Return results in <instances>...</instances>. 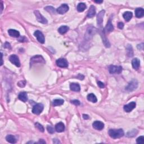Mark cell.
<instances>
[{
  "label": "cell",
  "mask_w": 144,
  "mask_h": 144,
  "mask_svg": "<svg viewBox=\"0 0 144 144\" xmlns=\"http://www.w3.org/2000/svg\"><path fill=\"white\" fill-rule=\"evenodd\" d=\"M108 133L110 137L114 138V139L122 137L124 135V132L122 129H109Z\"/></svg>",
  "instance_id": "1"
},
{
  "label": "cell",
  "mask_w": 144,
  "mask_h": 144,
  "mask_svg": "<svg viewBox=\"0 0 144 144\" xmlns=\"http://www.w3.org/2000/svg\"><path fill=\"white\" fill-rule=\"evenodd\" d=\"M138 87V82L136 79H132L127 86L126 87V90L128 92L133 91L137 88Z\"/></svg>",
  "instance_id": "2"
},
{
  "label": "cell",
  "mask_w": 144,
  "mask_h": 144,
  "mask_svg": "<svg viewBox=\"0 0 144 144\" xmlns=\"http://www.w3.org/2000/svg\"><path fill=\"white\" fill-rule=\"evenodd\" d=\"M43 107L44 106L41 103H38L36 104L35 105H34V106L33 107L32 109V113L34 114H37V115H39L40 114L43 110Z\"/></svg>",
  "instance_id": "3"
},
{
  "label": "cell",
  "mask_w": 144,
  "mask_h": 144,
  "mask_svg": "<svg viewBox=\"0 0 144 144\" xmlns=\"http://www.w3.org/2000/svg\"><path fill=\"white\" fill-rule=\"evenodd\" d=\"M43 63L45 64L46 61L44 60V59L42 56L40 55H37V56H34L33 58H31L30 59V65H33L34 64L36 63Z\"/></svg>",
  "instance_id": "4"
},
{
  "label": "cell",
  "mask_w": 144,
  "mask_h": 144,
  "mask_svg": "<svg viewBox=\"0 0 144 144\" xmlns=\"http://www.w3.org/2000/svg\"><path fill=\"white\" fill-rule=\"evenodd\" d=\"M34 15L36 17V19H37V21L39 23H41L42 24H47L48 23L47 20L46 19V18H45L44 16H43L40 13V12L38 10H35L34 11Z\"/></svg>",
  "instance_id": "5"
},
{
  "label": "cell",
  "mask_w": 144,
  "mask_h": 144,
  "mask_svg": "<svg viewBox=\"0 0 144 144\" xmlns=\"http://www.w3.org/2000/svg\"><path fill=\"white\" fill-rule=\"evenodd\" d=\"M109 71L110 74H120L122 71L121 66L110 65L109 68Z\"/></svg>",
  "instance_id": "6"
},
{
  "label": "cell",
  "mask_w": 144,
  "mask_h": 144,
  "mask_svg": "<svg viewBox=\"0 0 144 144\" xmlns=\"http://www.w3.org/2000/svg\"><path fill=\"white\" fill-rule=\"evenodd\" d=\"M105 10H101L97 16V24H98V27L100 28H102L103 27V17L105 14Z\"/></svg>",
  "instance_id": "7"
},
{
  "label": "cell",
  "mask_w": 144,
  "mask_h": 144,
  "mask_svg": "<svg viewBox=\"0 0 144 144\" xmlns=\"http://www.w3.org/2000/svg\"><path fill=\"white\" fill-rule=\"evenodd\" d=\"M9 60L12 64H14L17 67H20V62L18 56L16 55H12L9 57Z\"/></svg>",
  "instance_id": "8"
},
{
  "label": "cell",
  "mask_w": 144,
  "mask_h": 144,
  "mask_svg": "<svg viewBox=\"0 0 144 144\" xmlns=\"http://www.w3.org/2000/svg\"><path fill=\"white\" fill-rule=\"evenodd\" d=\"M56 65L60 68H67L68 67V62L65 59L60 58L56 60Z\"/></svg>",
  "instance_id": "9"
},
{
  "label": "cell",
  "mask_w": 144,
  "mask_h": 144,
  "mask_svg": "<svg viewBox=\"0 0 144 144\" xmlns=\"http://www.w3.org/2000/svg\"><path fill=\"white\" fill-rule=\"evenodd\" d=\"M69 9L68 5L67 4H62L59 8H58L56 9V12L59 14H64L67 13Z\"/></svg>",
  "instance_id": "10"
},
{
  "label": "cell",
  "mask_w": 144,
  "mask_h": 144,
  "mask_svg": "<svg viewBox=\"0 0 144 144\" xmlns=\"http://www.w3.org/2000/svg\"><path fill=\"white\" fill-rule=\"evenodd\" d=\"M34 35L35 36V37L37 38L38 41L41 43H44L45 41V36L43 35V34L42 33L41 31L39 30H36L34 32Z\"/></svg>",
  "instance_id": "11"
},
{
  "label": "cell",
  "mask_w": 144,
  "mask_h": 144,
  "mask_svg": "<svg viewBox=\"0 0 144 144\" xmlns=\"http://www.w3.org/2000/svg\"><path fill=\"white\" fill-rule=\"evenodd\" d=\"M113 30H114V27L112 24V20H111V19H110L108 20L106 25L105 28L104 29V30L103 31L104 32V33L105 34V33H108L112 32Z\"/></svg>",
  "instance_id": "12"
},
{
  "label": "cell",
  "mask_w": 144,
  "mask_h": 144,
  "mask_svg": "<svg viewBox=\"0 0 144 144\" xmlns=\"http://www.w3.org/2000/svg\"><path fill=\"white\" fill-rule=\"evenodd\" d=\"M136 106V104L135 102H131L127 105L124 106V110L127 113L131 112L133 109H134Z\"/></svg>",
  "instance_id": "13"
},
{
  "label": "cell",
  "mask_w": 144,
  "mask_h": 144,
  "mask_svg": "<svg viewBox=\"0 0 144 144\" xmlns=\"http://www.w3.org/2000/svg\"><path fill=\"white\" fill-rule=\"evenodd\" d=\"M104 123H103L101 121H95L93 123L92 126L93 128H95V129L99 130V131H101L104 128Z\"/></svg>",
  "instance_id": "14"
},
{
  "label": "cell",
  "mask_w": 144,
  "mask_h": 144,
  "mask_svg": "<svg viewBox=\"0 0 144 144\" xmlns=\"http://www.w3.org/2000/svg\"><path fill=\"white\" fill-rule=\"evenodd\" d=\"M95 14H96V8H95V7L94 6L92 5V6H90L87 16L89 18H91L95 16Z\"/></svg>",
  "instance_id": "15"
},
{
  "label": "cell",
  "mask_w": 144,
  "mask_h": 144,
  "mask_svg": "<svg viewBox=\"0 0 144 144\" xmlns=\"http://www.w3.org/2000/svg\"><path fill=\"white\" fill-rule=\"evenodd\" d=\"M55 131L58 132H62L65 130V125L62 122H59L55 125Z\"/></svg>",
  "instance_id": "16"
},
{
  "label": "cell",
  "mask_w": 144,
  "mask_h": 144,
  "mask_svg": "<svg viewBox=\"0 0 144 144\" xmlns=\"http://www.w3.org/2000/svg\"><path fill=\"white\" fill-rule=\"evenodd\" d=\"M8 33L12 37L19 38L20 37L19 32L15 29H9L8 30Z\"/></svg>",
  "instance_id": "17"
},
{
  "label": "cell",
  "mask_w": 144,
  "mask_h": 144,
  "mask_svg": "<svg viewBox=\"0 0 144 144\" xmlns=\"http://www.w3.org/2000/svg\"><path fill=\"white\" fill-rule=\"evenodd\" d=\"M70 88L74 92H79L81 90L80 86L78 83H72L70 84Z\"/></svg>",
  "instance_id": "18"
},
{
  "label": "cell",
  "mask_w": 144,
  "mask_h": 144,
  "mask_svg": "<svg viewBox=\"0 0 144 144\" xmlns=\"http://www.w3.org/2000/svg\"><path fill=\"white\" fill-rule=\"evenodd\" d=\"M135 15L137 18H141L144 15V10L143 8H137L135 10Z\"/></svg>",
  "instance_id": "19"
},
{
  "label": "cell",
  "mask_w": 144,
  "mask_h": 144,
  "mask_svg": "<svg viewBox=\"0 0 144 144\" xmlns=\"http://www.w3.org/2000/svg\"><path fill=\"white\" fill-rule=\"evenodd\" d=\"M132 65L133 68L135 70H137L140 65V61L137 58L133 59L132 61Z\"/></svg>",
  "instance_id": "20"
},
{
  "label": "cell",
  "mask_w": 144,
  "mask_h": 144,
  "mask_svg": "<svg viewBox=\"0 0 144 144\" xmlns=\"http://www.w3.org/2000/svg\"><path fill=\"white\" fill-rule=\"evenodd\" d=\"M19 99L23 102H27L28 101L27 93L26 92H20L18 95Z\"/></svg>",
  "instance_id": "21"
},
{
  "label": "cell",
  "mask_w": 144,
  "mask_h": 144,
  "mask_svg": "<svg viewBox=\"0 0 144 144\" xmlns=\"http://www.w3.org/2000/svg\"><path fill=\"white\" fill-rule=\"evenodd\" d=\"M133 14L132 12L130 11H126L123 14V16L124 19V20L126 21V22H129V21L132 18Z\"/></svg>",
  "instance_id": "22"
},
{
  "label": "cell",
  "mask_w": 144,
  "mask_h": 144,
  "mask_svg": "<svg viewBox=\"0 0 144 144\" xmlns=\"http://www.w3.org/2000/svg\"><path fill=\"white\" fill-rule=\"evenodd\" d=\"M87 99L88 101L90 102H92L93 103H96L98 101V99H97L96 96L93 94V93H90L88 95Z\"/></svg>",
  "instance_id": "23"
},
{
  "label": "cell",
  "mask_w": 144,
  "mask_h": 144,
  "mask_svg": "<svg viewBox=\"0 0 144 144\" xmlns=\"http://www.w3.org/2000/svg\"><path fill=\"white\" fill-rule=\"evenodd\" d=\"M6 140L8 143L11 144H15L16 143V139L13 135H8L6 137Z\"/></svg>",
  "instance_id": "24"
},
{
  "label": "cell",
  "mask_w": 144,
  "mask_h": 144,
  "mask_svg": "<svg viewBox=\"0 0 144 144\" xmlns=\"http://www.w3.org/2000/svg\"><path fill=\"white\" fill-rule=\"evenodd\" d=\"M69 28L68 27V26H66V25L61 26V27L58 29V32H59L61 34H65V33H67L68 31L69 30Z\"/></svg>",
  "instance_id": "25"
},
{
  "label": "cell",
  "mask_w": 144,
  "mask_h": 144,
  "mask_svg": "<svg viewBox=\"0 0 144 144\" xmlns=\"http://www.w3.org/2000/svg\"><path fill=\"white\" fill-rule=\"evenodd\" d=\"M138 133V131L137 129H133L131 131H129L127 133L126 136L128 137H133L136 136Z\"/></svg>",
  "instance_id": "26"
},
{
  "label": "cell",
  "mask_w": 144,
  "mask_h": 144,
  "mask_svg": "<svg viewBox=\"0 0 144 144\" xmlns=\"http://www.w3.org/2000/svg\"><path fill=\"white\" fill-rule=\"evenodd\" d=\"M126 49L127 56L128 57H132L133 56V50L131 45H128V46H127Z\"/></svg>",
  "instance_id": "27"
},
{
  "label": "cell",
  "mask_w": 144,
  "mask_h": 144,
  "mask_svg": "<svg viewBox=\"0 0 144 144\" xmlns=\"http://www.w3.org/2000/svg\"><path fill=\"white\" fill-rule=\"evenodd\" d=\"M105 33H104V32H103V34H101V37L102 38H103V43L104 44V45H105L106 47H110V43H109V42L108 41V40H107L106 38V37L105 36Z\"/></svg>",
  "instance_id": "28"
},
{
  "label": "cell",
  "mask_w": 144,
  "mask_h": 144,
  "mask_svg": "<svg viewBox=\"0 0 144 144\" xmlns=\"http://www.w3.org/2000/svg\"><path fill=\"white\" fill-rule=\"evenodd\" d=\"M87 8L86 4L84 3H79L77 6V10L79 12L84 11Z\"/></svg>",
  "instance_id": "29"
},
{
  "label": "cell",
  "mask_w": 144,
  "mask_h": 144,
  "mask_svg": "<svg viewBox=\"0 0 144 144\" xmlns=\"http://www.w3.org/2000/svg\"><path fill=\"white\" fill-rule=\"evenodd\" d=\"M64 101L62 99H55L53 102V105L54 106H60L64 104Z\"/></svg>",
  "instance_id": "30"
},
{
  "label": "cell",
  "mask_w": 144,
  "mask_h": 144,
  "mask_svg": "<svg viewBox=\"0 0 144 144\" xmlns=\"http://www.w3.org/2000/svg\"><path fill=\"white\" fill-rule=\"evenodd\" d=\"M45 10H46V11L51 14H55V11H56V10H55V8L51 6H47L45 8Z\"/></svg>",
  "instance_id": "31"
},
{
  "label": "cell",
  "mask_w": 144,
  "mask_h": 144,
  "mask_svg": "<svg viewBox=\"0 0 144 144\" xmlns=\"http://www.w3.org/2000/svg\"><path fill=\"white\" fill-rule=\"evenodd\" d=\"M35 127L37 129H39V131L42 132H43L45 131L44 127L42 126V125H41V124H39V123H35Z\"/></svg>",
  "instance_id": "32"
},
{
  "label": "cell",
  "mask_w": 144,
  "mask_h": 144,
  "mask_svg": "<svg viewBox=\"0 0 144 144\" xmlns=\"http://www.w3.org/2000/svg\"><path fill=\"white\" fill-rule=\"evenodd\" d=\"M47 130L48 132L51 133V134H53L55 132V129L53 128V127H52L51 126H48L47 127Z\"/></svg>",
  "instance_id": "33"
},
{
  "label": "cell",
  "mask_w": 144,
  "mask_h": 144,
  "mask_svg": "<svg viewBox=\"0 0 144 144\" xmlns=\"http://www.w3.org/2000/svg\"><path fill=\"white\" fill-rule=\"evenodd\" d=\"M26 84V82L25 81H20L18 83V86L20 87H24Z\"/></svg>",
  "instance_id": "34"
},
{
  "label": "cell",
  "mask_w": 144,
  "mask_h": 144,
  "mask_svg": "<svg viewBox=\"0 0 144 144\" xmlns=\"http://www.w3.org/2000/svg\"><path fill=\"white\" fill-rule=\"evenodd\" d=\"M144 141V136H140L139 137H138L136 140V142L138 144H141V143H143Z\"/></svg>",
  "instance_id": "35"
},
{
  "label": "cell",
  "mask_w": 144,
  "mask_h": 144,
  "mask_svg": "<svg viewBox=\"0 0 144 144\" xmlns=\"http://www.w3.org/2000/svg\"><path fill=\"white\" fill-rule=\"evenodd\" d=\"M71 103L74 104V105H75L76 106H78L80 105V101H78V100H72V101H71Z\"/></svg>",
  "instance_id": "36"
},
{
  "label": "cell",
  "mask_w": 144,
  "mask_h": 144,
  "mask_svg": "<svg viewBox=\"0 0 144 144\" xmlns=\"http://www.w3.org/2000/svg\"><path fill=\"white\" fill-rule=\"evenodd\" d=\"M98 86L99 87L103 88H104L105 87V84H104V83H103L102 82H101V81H98Z\"/></svg>",
  "instance_id": "37"
},
{
  "label": "cell",
  "mask_w": 144,
  "mask_h": 144,
  "mask_svg": "<svg viewBox=\"0 0 144 144\" xmlns=\"http://www.w3.org/2000/svg\"><path fill=\"white\" fill-rule=\"evenodd\" d=\"M118 27L119 29H123L124 27V24L123 22H119L118 24Z\"/></svg>",
  "instance_id": "38"
},
{
  "label": "cell",
  "mask_w": 144,
  "mask_h": 144,
  "mask_svg": "<svg viewBox=\"0 0 144 144\" xmlns=\"http://www.w3.org/2000/svg\"><path fill=\"white\" fill-rule=\"evenodd\" d=\"M19 41L22 42H24L28 41V39L26 38L25 37H24V36H23V37H21L19 39Z\"/></svg>",
  "instance_id": "39"
},
{
  "label": "cell",
  "mask_w": 144,
  "mask_h": 144,
  "mask_svg": "<svg viewBox=\"0 0 144 144\" xmlns=\"http://www.w3.org/2000/svg\"><path fill=\"white\" fill-rule=\"evenodd\" d=\"M4 47L6 48H11V46H10V44L8 42H6L4 45Z\"/></svg>",
  "instance_id": "40"
},
{
  "label": "cell",
  "mask_w": 144,
  "mask_h": 144,
  "mask_svg": "<svg viewBox=\"0 0 144 144\" xmlns=\"http://www.w3.org/2000/svg\"><path fill=\"white\" fill-rule=\"evenodd\" d=\"M77 78H78V79H81V80H83V79H84V76L82 75V74H79V75L78 76Z\"/></svg>",
  "instance_id": "41"
},
{
  "label": "cell",
  "mask_w": 144,
  "mask_h": 144,
  "mask_svg": "<svg viewBox=\"0 0 144 144\" xmlns=\"http://www.w3.org/2000/svg\"><path fill=\"white\" fill-rule=\"evenodd\" d=\"M83 118L87 120V119H89L90 117H89V116H88V115H87V114H83Z\"/></svg>",
  "instance_id": "42"
},
{
  "label": "cell",
  "mask_w": 144,
  "mask_h": 144,
  "mask_svg": "<svg viewBox=\"0 0 144 144\" xmlns=\"http://www.w3.org/2000/svg\"><path fill=\"white\" fill-rule=\"evenodd\" d=\"M53 143L54 144H60V142L59 141V140L58 139H53Z\"/></svg>",
  "instance_id": "43"
},
{
  "label": "cell",
  "mask_w": 144,
  "mask_h": 144,
  "mask_svg": "<svg viewBox=\"0 0 144 144\" xmlns=\"http://www.w3.org/2000/svg\"><path fill=\"white\" fill-rule=\"evenodd\" d=\"M37 143H38V144H46V142H45L44 140L42 139H41V140L40 139L39 140V141Z\"/></svg>",
  "instance_id": "44"
},
{
  "label": "cell",
  "mask_w": 144,
  "mask_h": 144,
  "mask_svg": "<svg viewBox=\"0 0 144 144\" xmlns=\"http://www.w3.org/2000/svg\"><path fill=\"white\" fill-rule=\"evenodd\" d=\"M2 53H1V65L2 66V64H3V58H2Z\"/></svg>",
  "instance_id": "45"
},
{
  "label": "cell",
  "mask_w": 144,
  "mask_h": 144,
  "mask_svg": "<svg viewBox=\"0 0 144 144\" xmlns=\"http://www.w3.org/2000/svg\"><path fill=\"white\" fill-rule=\"evenodd\" d=\"M95 3H103V1H94Z\"/></svg>",
  "instance_id": "46"
},
{
  "label": "cell",
  "mask_w": 144,
  "mask_h": 144,
  "mask_svg": "<svg viewBox=\"0 0 144 144\" xmlns=\"http://www.w3.org/2000/svg\"><path fill=\"white\" fill-rule=\"evenodd\" d=\"M1 12H2V11L3 9V5L2 2H1Z\"/></svg>",
  "instance_id": "47"
}]
</instances>
